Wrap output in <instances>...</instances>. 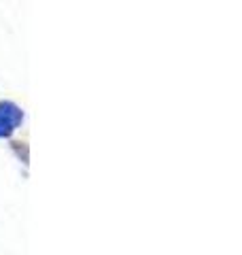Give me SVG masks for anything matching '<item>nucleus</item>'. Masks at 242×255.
Here are the masks:
<instances>
[{
    "label": "nucleus",
    "mask_w": 242,
    "mask_h": 255,
    "mask_svg": "<svg viewBox=\"0 0 242 255\" xmlns=\"http://www.w3.org/2000/svg\"><path fill=\"white\" fill-rule=\"evenodd\" d=\"M21 119H23L21 111L13 102H0V138L9 136V134L17 130Z\"/></svg>",
    "instance_id": "1"
}]
</instances>
